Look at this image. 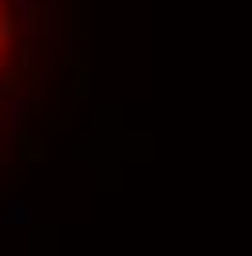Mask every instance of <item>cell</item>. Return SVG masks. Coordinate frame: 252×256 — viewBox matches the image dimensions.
<instances>
[{
	"label": "cell",
	"mask_w": 252,
	"mask_h": 256,
	"mask_svg": "<svg viewBox=\"0 0 252 256\" xmlns=\"http://www.w3.org/2000/svg\"><path fill=\"white\" fill-rule=\"evenodd\" d=\"M8 36H12V24H8V20H0V48L8 44Z\"/></svg>",
	"instance_id": "6da1fadb"
}]
</instances>
